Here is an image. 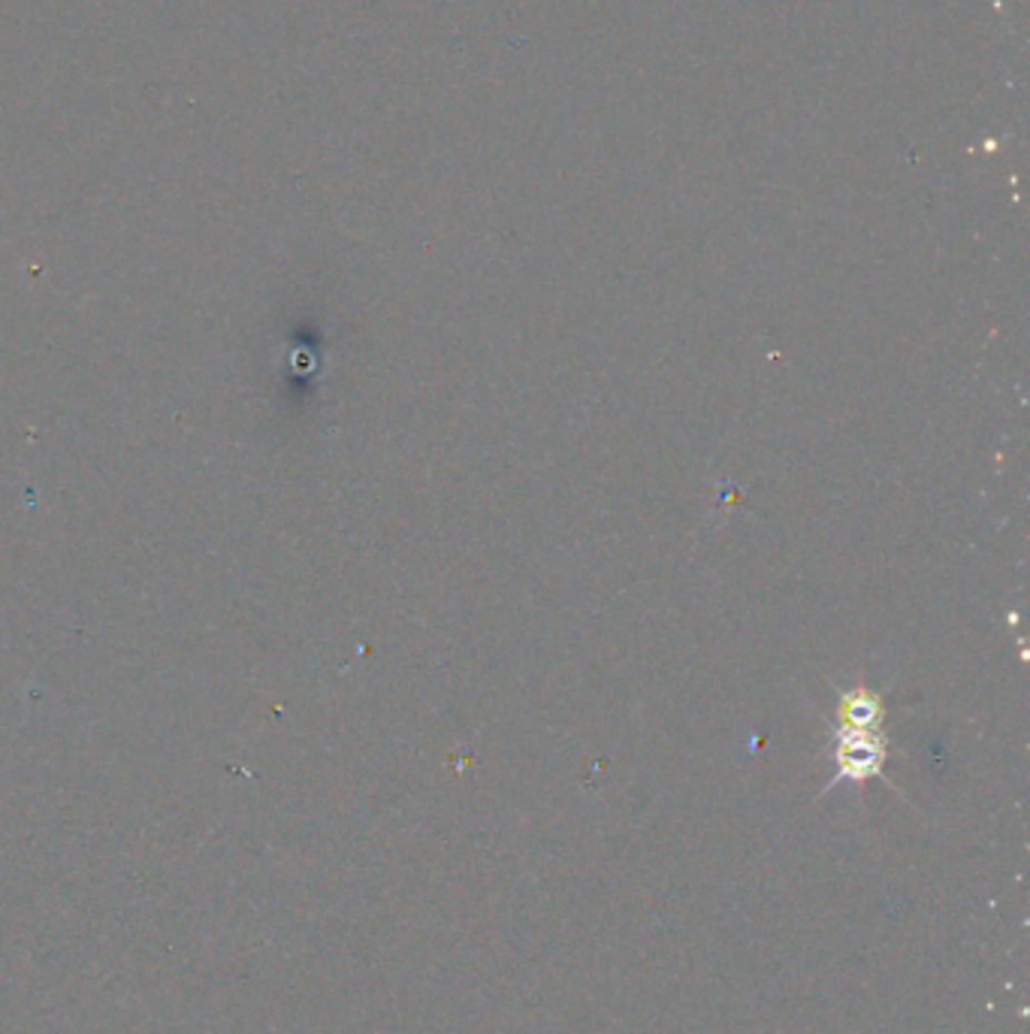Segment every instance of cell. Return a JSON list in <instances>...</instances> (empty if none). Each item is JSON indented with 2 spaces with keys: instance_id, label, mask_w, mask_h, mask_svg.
Returning a JSON list of instances; mask_svg holds the SVG:
<instances>
[{
  "instance_id": "6da1fadb",
  "label": "cell",
  "mask_w": 1030,
  "mask_h": 1034,
  "mask_svg": "<svg viewBox=\"0 0 1030 1034\" xmlns=\"http://www.w3.org/2000/svg\"><path fill=\"white\" fill-rule=\"evenodd\" d=\"M837 762H840V778H855V781L870 778V774H877L879 762H883L879 741H874L861 727H855V732L840 736Z\"/></svg>"
}]
</instances>
